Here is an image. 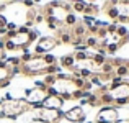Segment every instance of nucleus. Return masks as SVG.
I'll return each mask as SVG.
<instances>
[{
	"label": "nucleus",
	"mask_w": 129,
	"mask_h": 123,
	"mask_svg": "<svg viewBox=\"0 0 129 123\" xmlns=\"http://www.w3.org/2000/svg\"><path fill=\"white\" fill-rule=\"evenodd\" d=\"M33 121H41V123H59L64 120V112L62 110H54L47 107H36L29 110Z\"/></svg>",
	"instance_id": "423d86ee"
},
{
	"label": "nucleus",
	"mask_w": 129,
	"mask_h": 123,
	"mask_svg": "<svg viewBox=\"0 0 129 123\" xmlns=\"http://www.w3.org/2000/svg\"><path fill=\"white\" fill-rule=\"evenodd\" d=\"M95 121L96 123H118L121 121V112L114 105H103L98 110Z\"/></svg>",
	"instance_id": "6e6552de"
},
{
	"label": "nucleus",
	"mask_w": 129,
	"mask_h": 123,
	"mask_svg": "<svg viewBox=\"0 0 129 123\" xmlns=\"http://www.w3.org/2000/svg\"><path fill=\"white\" fill-rule=\"evenodd\" d=\"M127 121H129V120H127Z\"/></svg>",
	"instance_id": "6ab92c4d"
},
{
	"label": "nucleus",
	"mask_w": 129,
	"mask_h": 123,
	"mask_svg": "<svg viewBox=\"0 0 129 123\" xmlns=\"http://www.w3.org/2000/svg\"><path fill=\"white\" fill-rule=\"evenodd\" d=\"M3 2H8L10 3V2H18V0H3Z\"/></svg>",
	"instance_id": "f3484780"
},
{
	"label": "nucleus",
	"mask_w": 129,
	"mask_h": 123,
	"mask_svg": "<svg viewBox=\"0 0 129 123\" xmlns=\"http://www.w3.org/2000/svg\"><path fill=\"white\" fill-rule=\"evenodd\" d=\"M103 10L111 22L129 23V0H106Z\"/></svg>",
	"instance_id": "39448f33"
},
{
	"label": "nucleus",
	"mask_w": 129,
	"mask_h": 123,
	"mask_svg": "<svg viewBox=\"0 0 129 123\" xmlns=\"http://www.w3.org/2000/svg\"><path fill=\"white\" fill-rule=\"evenodd\" d=\"M47 95H49L47 94V87L44 85L43 80H39V82L35 84V87L28 89V90L25 92L23 100H25L31 108H36V107H41V105L44 104V100H46Z\"/></svg>",
	"instance_id": "0eeeda50"
},
{
	"label": "nucleus",
	"mask_w": 129,
	"mask_h": 123,
	"mask_svg": "<svg viewBox=\"0 0 129 123\" xmlns=\"http://www.w3.org/2000/svg\"><path fill=\"white\" fill-rule=\"evenodd\" d=\"M87 5H88V3L83 2V0H74V2L70 3V8H72V12L75 13V15H77V13H82V15H83Z\"/></svg>",
	"instance_id": "4468645a"
},
{
	"label": "nucleus",
	"mask_w": 129,
	"mask_h": 123,
	"mask_svg": "<svg viewBox=\"0 0 129 123\" xmlns=\"http://www.w3.org/2000/svg\"><path fill=\"white\" fill-rule=\"evenodd\" d=\"M60 66L57 64V57L52 54H35L28 61L21 63L20 66V76L25 77H36L46 76V74H59Z\"/></svg>",
	"instance_id": "f257e3e1"
},
{
	"label": "nucleus",
	"mask_w": 129,
	"mask_h": 123,
	"mask_svg": "<svg viewBox=\"0 0 129 123\" xmlns=\"http://www.w3.org/2000/svg\"><path fill=\"white\" fill-rule=\"evenodd\" d=\"M57 64L60 66V69L72 71L74 64H75V57H74V54H66V56H62L60 59H57Z\"/></svg>",
	"instance_id": "ddd939ff"
},
{
	"label": "nucleus",
	"mask_w": 129,
	"mask_h": 123,
	"mask_svg": "<svg viewBox=\"0 0 129 123\" xmlns=\"http://www.w3.org/2000/svg\"><path fill=\"white\" fill-rule=\"evenodd\" d=\"M87 118V113L83 110L82 105H75V107H70L67 112H64V120L70 121V123H83Z\"/></svg>",
	"instance_id": "9d476101"
},
{
	"label": "nucleus",
	"mask_w": 129,
	"mask_h": 123,
	"mask_svg": "<svg viewBox=\"0 0 129 123\" xmlns=\"http://www.w3.org/2000/svg\"><path fill=\"white\" fill-rule=\"evenodd\" d=\"M59 46V41H57L56 36L52 35H47V36H39V39L36 41L35 44V49L33 53L35 54H49L52 49Z\"/></svg>",
	"instance_id": "1a4fd4ad"
},
{
	"label": "nucleus",
	"mask_w": 129,
	"mask_h": 123,
	"mask_svg": "<svg viewBox=\"0 0 129 123\" xmlns=\"http://www.w3.org/2000/svg\"><path fill=\"white\" fill-rule=\"evenodd\" d=\"M39 39V31L35 28H26V26H18L15 31H8L2 39L0 46L5 49V53L10 51H26L35 41Z\"/></svg>",
	"instance_id": "f03ea898"
},
{
	"label": "nucleus",
	"mask_w": 129,
	"mask_h": 123,
	"mask_svg": "<svg viewBox=\"0 0 129 123\" xmlns=\"http://www.w3.org/2000/svg\"><path fill=\"white\" fill-rule=\"evenodd\" d=\"M44 18H51L54 22H57L62 28H66V20L67 16L72 13V8H70V3L64 2V0H52L49 2L46 7L41 10Z\"/></svg>",
	"instance_id": "20e7f679"
},
{
	"label": "nucleus",
	"mask_w": 129,
	"mask_h": 123,
	"mask_svg": "<svg viewBox=\"0 0 129 123\" xmlns=\"http://www.w3.org/2000/svg\"><path fill=\"white\" fill-rule=\"evenodd\" d=\"M64 104H66V100H64L62 97H59V95H47L46 100H44L43 107H47V108H54V110H62Z\"/></svg>",
	"instance_id": "f8f14e48"
},
{
	"label": "nucleus",
	"mask_w": 129,
	"mask_h": 123,
	"mask_svg": "<svg viewBox=\"0 0 129 123\" xmlns=\"http://www.w3.org/2000/svg\"><path fill=\"white\" fill-rule=\"evenodd\" d=\"M7 23H8L7 16L3 15V13H0V30H2V28H5V26H7Z\"/></svg>",
	"instance_id": "2eb2a0df"
},
{
	"label": "nucleus",
	"mask_w": 129,
	"mask_h": 123,
	"mask_svg": "<svg viewBox=\"0 0 129 123\" xmlns=\"http://www.w3.org/2000/svg\"><path fill=\"white\" fill-rule=\"evenodd\" d=\"M28 110H31L28 104L23 98H2L0 104V120H16L23 113H26Z\"/></svg>",
	"instance_id": "7ed1b4c3"
},
{
	"label": "nucleus",
	"mask_w": 129,
	"mask_h": 123,
	"mask_svg": "<svg viewBox=\"0 0 129 123\" xmlns=\"http://www.w3.org/2000/svg\"><path fill=\"white\" fill-rule=\"evenodd\" d=\"M29 123H41V121H29Z\"/></svg>",
	"instance_id": "a211bd4d"
},
{
	"label": "nucleus",
	"mask_w": 129,
	"mask_h": 123,
	"mask_svg": "<svg viewBox=\"0 0 129 123\" xmlns=\"http://www.w3.org/2000/svg\"><path fill=\"white\" fill-rule=\"evenodd\" d=\"M12 79H13L12 67L7 64V61H0V89L8 87Z\"/></svg>",
	"instance_id": "9b49d317"
},
{
	"label": "nucleus",
	"mask_w": 129,
	"mask_h": 123,
	"mask_svg": "<svg viewBox=\"0 0 129 123\" xmlns=\"http://www.w3.org/2000/svg\"><path fill=\"white\" fill-rule=\"evenodd\" d=\"M5 59H7V53H5V49L0 46V61H5Z\"/></svg>",
	"instance_id": "dca6fc26"
}]
</instances>
